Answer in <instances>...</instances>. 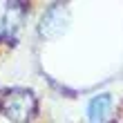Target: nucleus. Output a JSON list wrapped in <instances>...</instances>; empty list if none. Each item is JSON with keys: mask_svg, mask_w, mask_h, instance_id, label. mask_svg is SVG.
Here are the masks:
<instances>
[{"mask_svg": "<svg viewBox=\"0 0 123 123\" xmlns=\"http://www.w3.org/2000/svg\"><path fill=\"white\" fill-rule=\"evenodd\" d=\"M34 110H36L34 96L25 90H11L2 96V112L18 123H25L34 114Z\"/></svg>", "mask_w": 123, "mask_h": 123, "instance_id": "nucleus-1", "label": "nucleus"}, {"mask_svg": "<svg viewBox=\"0 0 123 123\" xmlns=\"http://www.w3.org/2000/svg\"><path fill=\"white\" fill-rule=\"evenodd\" d=\"M110 105H112V98L107 96V94H98V96H94L87 105V119L90 123H101L107 112H110Z\"/></svg>", "mask_w": 123, "mask_h": 123, "instance_id": "nucleus-2", "label": "nucleus"}]
</instances>
